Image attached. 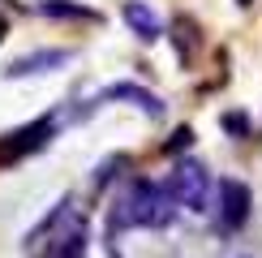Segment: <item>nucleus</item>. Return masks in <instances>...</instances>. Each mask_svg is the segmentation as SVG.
Segmentation results:
<instances>
[{"instance_id": "nucleus-1", "label": "nucleus", "mask_w": 262, "mask_h": 258, "mask_svg": "<svg viewBox=\"0 0 262 258\" xmlns=\"http://www.w3.org/2000/svg\"><path fill=\"white\" fill-rule=\"evenodd\" d=\"M172 215H177V202H172L168 185L134 177L129 181V193L112 207V215H107V236H112V245H116V236L125 228H168Z\"/></svg>"}, {"instance_id": "nucleus-2", "label": "nucleus", "mask_w": 262, "mask_h": 258, "mask_svg": "<svg viewBox=\"0 0 262 258\" xmlns=\"http://www.w3.org/2000/svg\"><path fill=\"white\" fill-rule=\"evenodd\" d=\"M168 193H172L177 207L202 215L206 211V193H211V172H206L198 159H181V164L172 168V177H168Z\"/></svg>"}, {"instance_id": "nucleus-3", "label": "nucleus", "mask_w": 262, "mask_h": 258, "mask_svg": "<svg viewBox=\"0 0 262 258\" xmlns=\"http://www.w3.org/2000/svg\"><path fill=\"white\" fill-rule=\"evenodd\" d=\"M254 215V193H249L245 181L224 177L220 181V228L224 232H241Z\"/></svg>"}, {"instance_id": "nucleus-4", "label": "nucleus", "mask_w": 262, "mask_h": 258, "mask_svg": "<svg viewBox=\"0 0 262 258\" xmlns=\"http://www.w3.org/2000/svg\"><path fill=\"white\" fill-rule=\"evenodd\" d=\"M52 138H56V121H52V116H39V121H30L26 129H17V134H5L0 159H21V155H30V150L48 146Z\"/></svg>"}, {"instance_id": "nucleus-5", "label": "nucleus", "mask_w": 262, "mask_h": 258, "mask_svg": "<svg viewBox=\"0 0 262 258\" xmlns=\"http://www.w3.org/2000/svg\"><path fill=\"white\" fill-rule=\"evenodd\" d=\"M73 52L69 48H43V52H30V56H17L13 64L5 69V78H30V73H52L60 64H69Z\"/></svg>"}, {"instance_id": "nucleus-6", "label": "nucleus", "mask_w": 262, "mask_h": 258, "mask_svg": "<svg viewBox=\"0 0 262 258\" xmlns=\"http://www.w3.org/2000/svg\"><path fill=\"white\" fill-rule=\"evenodd\" d=\"M103 99H125V103H134L138 112H146L150 121H159L163 116V99L155 91H146V86H138V82H112L103 91Z\"/></svg>"}, {"instance_id": "nucleus-7", "label": "nucleus", "mask_w": 262, "mask_h": 258, "mask_svg": "<svg viewBox=\"0 0 262 258\" xmlns=\"http://www.w3.org/2000/svg\"><path fill=\"white\" fill-rule=\"evenodd\" d=\"M125 26L134 30V39H142V43H159L163 39V22L155 17V9L150 5H142V0H125Z\"/></svg>"}, {"instance_id": "nucleus-8", "label": "nucleus", "mask_w": 262, "mask_h": 258, "mask_svg": "<svg viewBox=\"0 0 262 258\" xmlns=\"http://www.w3.org/2000/svg\"><path fill=\"white\" fill-rule=\"evenodd\" d=\"M86 245H91V232H86V220H73L69 232L56 241L52 258H86Z\"/></svg>"}, {"instance_id": "nucleus-9", "label": "nucleus", "mask_w": 262, "mask_h": 258, "mask_svg": "<svg viewBox=\"0 0 262 258\" xmlns=\"http://www.w3.org/2000/svg\"><path fill=\"white\" fill-rule=\"evenodd\" d=\"M39 13H43V17H56V22H69V17L99 22V13H95V9H86L82 0H39Z\"/></svg>"}, {"instance_id": "nucleus-10", "label": "nucleus", "mask_w": 262, "mask_h": 258, "mask_svg": "<svg viewBox=\"0 0 262 258\" xmlns=\"http://www.w3.org/2000/svg\"><path fill=\"white\" fill-rule=\"evenodd\" d=\"M177 56L181 60H193V48H198V39H193V22L189 17H177Z\"/></svg>"}, {"instance_id": "nucleus-11", "label": "nucleus", "mask_w": 262, "mask_h": 258, "mask_svg": "<svg viewBox=\"0 0 262 258\" xmlns=\"http://www.w3.org/2000/svg\"><path fill=\"white\" fill-rule=\"evenodd\" d=\"M220 125H224L232 138H249V121H245L241 112H224V116H220Z\"/></svg>"}, {"instance_id": "nucleus-12", "label": "nucleus", "mask_w": 262, "mask_h": 258, "mask_svg": "<svg viewBox=\"0 0 262 258\" xmlns=\"http://www.w3.org/2000/svg\"><path fill=\"white\" fill-rule=\"evenodd\" d=\"M189 142H193V129H189V125H181L177 134H172V142H168V150H185Z\"/></svg>"}, {"instance_id": "nucleus-13", "label": "nucleus", "mask_w": 262, "mask_h": 258, "mask_svg": "<svg viewBox=\"0 0 262 258\" xmlns=\"http://www.w3.org/2000/svg\"><path fill=\"white\" fill-rule=\"evenodd\" d=\"M5 35H9V22H5V17H0V43H5Z\"/></svg>"}, {"instance_id": "nucleus-14", "label": "nucleus", "mask_w": 262, "mask_h": 258, "mask_svg": "<svg viewBox=\"0 0 262 258\" xmlns=\"http://www.w3.org/2000/svg\"><path fill=\"white\" fill-rule=\"evenodd\" d=\"M236 5H241V9H249V5H254V0H236Z\"/></svg>"}]
</instances>
